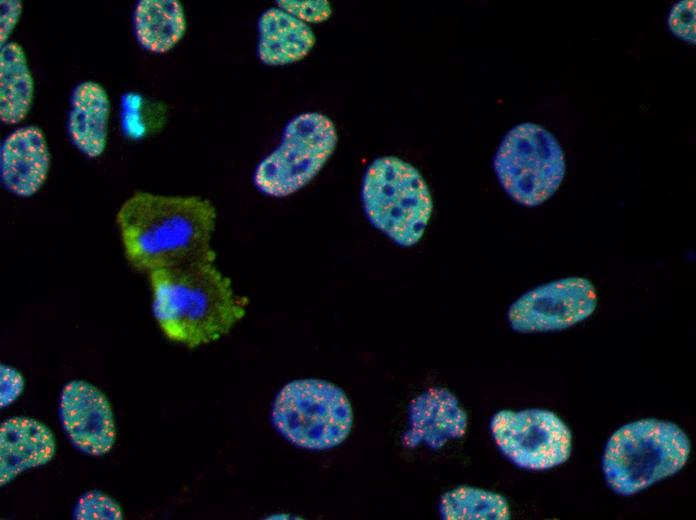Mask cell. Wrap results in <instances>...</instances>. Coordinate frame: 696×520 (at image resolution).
I'll return each instance as SVG.
<instances>
[{
    "label": "cell",
    "mask_w": 696,
    "mask_h": 520,
    "mask_svg": "<svg viewBox=\"0 0 696 520\" xmlns=\"http://www.w3.org/2000/svg\"><path fill=\"white\" fill-rule=\"evenodd\" d=\"M116 222L126 257L139 271L215 261L216 211L205 198L139 191L122 204Z\"/></svg>",
    "instance_id": "1"
},
{
    "label": "cell",
    "mask_w": 696,
    "mask_h": 520,
    "mask_svg": "<svg viewBox=\"0 0 696 520\" xmlns=\"http://www.w3.org/2000/svg\"><path fill=\"white\" fill-rule=\"evenodd\" d=\"M149 278L157 323L170 340L190 348L218 340L246 314L248 299L214 261L152 271Z\"/></svg>",
    "instance_id": "2"
},
{
    "label": "cell",
    "mask_w": 696,
    "mask_h": 520,
    "mask_svg": "<svg viewBox=\"0 0 696 520\" xmlns=\"http://www.w3.org/2000/svg\"><path fill=\"white\" fill-rule=\"evenodd\" d=\"M689 452V439L676 424L639 420L610 437L603 454V473L614 492L632 495L678 472Z\"/></svg>",
    "instance_id": "3"
},
{
    "label": "cell",
    "mask_w": 696,
    "mask_h": 520,
    "mask_svg": "<svg viewBox=\"0 0 696 520\" xmlns=\"http://www.w3.org/2000/svg\"><path fill=\"white\" fill-rule=\"evenodd\" d=\"M361 200L370 223L403 247L420 241L433 208L422 175L395 156L379 157L368 166L362 180Z\"/></svg>",
    "instance_id": "4"
},
{
    "label": "cell",
    "mask_w": 696,
    "mask_h": 520,
    "mask_svg": "<svg viewBox=\"0 0 696 520\" xmlns=\"http://www.w3.org/2000/svg\"><path fill=\"white\" fill-rule=\"evenodd\" d=\"M272 422L292 444L325 450L341 444L353 424L345 392L325 380L302 379L285 385L272 407Z\"/></svg>",
    "instance_id": "5"
},
{
    "label": "cell",
    "mask_w": 696,
    "mask_h": 520,
    "mask_svg": "<svg viewBox=\"0 0 696 520\" xmlns=\"http://www.w3.org/2000/svg\"><path fill=\"white\" fill-rule=\"evenodd\" d=\"M333 121L318 112L293 117L279 145L256 166L253 183L261 193L283 198L296 193L324 167L337 145Z\"/></svg>",
    "instance_id": "6"
},
{
    "label": "cell",
    "mask_w": 696,
    "mask_h": 520,
    "mask_svg": "<svg viewBox=\"0 0 696 520\" xmlns=\"http://www.w3.org/2000/svg\"><path fill=\"white\" fill-rule=\"evenodd\" d=\"M493 166L506 193L529 207L550 198L565 175L561 146L550 132L534 123L519 124L505 135Z\"/></svg>",
    "instance_id": "7"
},
{
    "label": "cell",
    "mask_w": 696,
    "mask_h": 520,
    "mask_svg": "<svg viewBox=\"0 0 696 520\" xmlns=\"http://www.w3.org/2000/svg\"><path fill=\"white\" fill-rule=\"evenodd\" d=\"M490 431L502 454L523 469L546 470L571 453V432L551 411L502 410L492 417Z\"/></svg>",
    "instance_id": "8"
},
{
    "label": "cell",
    "mask_w": 696,
    "mask_h": 520,
    "mask_svg": "<svg viewBox=\"0 0 696 520\" xmlns=\"http://www.w3.org/2000/svg\"><path fill=\"white\" fill-rule=\"evenodd\" d=\"M596 305L593 284L583 277H568L526 292L510 306L507 316L518 332L556 331L586 319Z\"/></svg>",
    "instance_id": "9"
},
{
    "label": "cell",
    "mask_w": 696,
    "mask_h": 520,
    "mask_svg": "<svg viewBox=\"0 0 696 520\" xmlns=\"http://www.w3.org/2000/svg\"><path fill=\"white\" fill-rule=\"evenodd\" d=\"M59 416L69 440L81 452L101 456L113 447L116 428L110 402L91 383L73 380L63 387Z\"/></svg>",
    "instance_id": "10"
},
{
    "label": "cell",
    "mask_w": 696,
    "mask_h": 520,
    "mask_svg": "<svg viewBox=\"0 0 696 520\" xmlns=\"http://www.w3.org/2000/svg\"><path fill=\"white\" fill-rule=\"evenodd\" d=\"M467 425V414L452 392L446 388H429L410 402L402 442L408 448L422 444L439 449L448 441L463 437Z\"/></svg>",
    "instance_id": "11"
},
{
    "label": "cell",
    "mask_w": 696,
    "mask_h": 520,
    "mask_svg": "<svg viewBox=\"0 0 696 520\" xmlns=\"http://www.w3.org/2000/svg\"><path fill=\"white\" fill-rule=\"evenodd\" d=\"M50 153L43 131L34 125L16 129L0 150L1 183L20 197L34 195L46 181Z\"/></svg>",
    "instance_id": "12"
},
{
    "label": "cell",
    "mask_w": 696,
    "mask_h": 520,
    "mask_svg": "<svg viewBox=\"0 0 696 520\" xmlns=\"http://www.w3.org/2000/svg\"><path fill=\"white\" fill-rule=\"evenodd\" d=\"M56 450L51 430L29 417H12L0 427V483L4 486L27 469L47 464Z\"/></svg>",
    "instance_id": "13"
},
{
    "label": "cell",
    "mask_w": 696,
    "mask_h": 520,
    "mask_svg": "<svg viewBox=\"0 0 696 520\" xmlns=\"http://www.w3.org/2000/svg\"><path fill=\"white\" fill-rule=\"evenodd\" d=\"M311 27L279 7L265 10L258 20L257 54L268 66H283L305 58L315 44Z\"/></svg>",
    "instance_id": "14"
},
{
    "label": "cell",
    "mask_w": 696,
    "mask_h": 520,
    "mask_svg": "<svg viewBox=\"0 0 696 520\" xmlns=\"http://www.w3.org/2000/svg\"><path fill=\"white\" fill-rule=\"evenodd\" d=\"M67 129L74 146L90 158L100 156L107 144L110 101L97 82L86 81L72 92Z\"/></svg>",
    "instance_id": "15"
},
{
    "label": "cell",
    "mask_w": 696,
    "mask_h": 520,
    "mask_svg": "<svg viewBox=\"0 0 696 520\" xmlns=\"http://www.w3.org/2000/svg\"><path fill=\"white\" fill-rule=\"evenodd\" d=\"M132 24L139 45L162 54L170 51L183 38L186 17L177 0H142L136 5Z\"/></svg>",
    "instance_id": "16"
},
{
    "label": "cell",
    "mask_w": 696,
    "mask_h": 520,
    "mask_svg": "<svg viewBox=\"0 0 696 520\" xmlns=\"http://www.w3.org/2000/svg\"><path fill=\"white\" fill-rule=\"evenodd\" d=\"M34 96V81L23 48L6 43L0 51V119L17 124L29 113Z\"/></svg>",
    "instance_id": "17"
},
{
    "label": "cell",
    "mask_w": 696,
    "mask_h": 520,
    "mask_svg": "<svg viewBox=\"0 0 696 520\" xmlns=\"http://www.w3.org/2000/svg\"><path fill=\"white\" fill-rule=\"evenodd\" d=\"M439 512L446 520H507L510 518L506 499L491 491L459 486L440 498Z\"/></svg>",
    "instance_id": "18"
},
{
    "label": "cell",
    "mask_w": 696,
    "mask_h": 520,
    "mask_svg": "<svg viewBox=\"0 0 696 520\" xmlns=\"http://www.w3.org/2000/svg\"><path fill=\"white\" fill-rule=\"evenodd\" d=\"M73 518L78 520H121L123 511L116 500L98 490L81 495L73 509Z\"/></svg>",
    "instance_id": "19"
},
{
    "label": "cell",
    "mask_w": 696,
    "mask_h": 520,
    "mask_svg": "<svg viewBox=\"0 0 696 520\" xmlns=\"http://www.w3.org/2000/svg\"><path fill=\"white\" fill-rule=\"evenodd\" d=\"M276 5L306 24L326 21L332 13L328 1L280 0Z\"/></svg>",
    "instance_id": "20"
},
{
    "label": "cell",
    "mask_w": 696,
    "mask_h": 520,
    "mask_svg": "<svg viewBox=\"0 0 696 520\" xmlns=\"http://www.w3.org/2000/svg\"><path fill=\"white\" fill-rule=\"evenodd\" d=\"M672 32L683 40L695 43V2L682 1L676 4L668 20Z\"/></svg>",
    "instance_id": "21"
},
{
    "label": "cell",
    "mask_w": 696,
    "mask_h": 520,
    "mask_svg": "<svg viewBox=\"0 0 696 520\" xmlns=\"http://www.w3.org/2000/svg\"><path fill=\"white\" fill-rule=\"evenodd\" d=\"M1 374V408L10 405L22 393L24 388V379L19 371L11 366L2 364L0 367Z\"/></svg>",
    "instance_id": "22"
},
{
    "label": "cell",
    "mask_w": 696,
    "mask_h": 520,
    "mask_svg": "<svg viewBox=\"0 0 696 520\" xmlns=\"http://www.w3.org/2000/svg\"><path fill=\"white\" fill-rule=\"evenodd\" d=\"M0 17V41L1 47L7 43L22 13V3L17 0H2Z\"/></svg>",
    "instance_id": "23"
}]
</instances>
